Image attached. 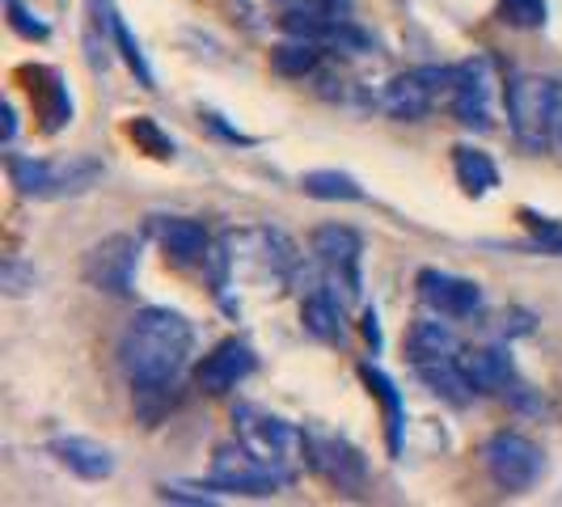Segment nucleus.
Segmentation results:
<instances>
[{"mask_svg":"<svg viewBox=\"0 0 562 507\" xmlns=\"http://www.w3.org/2000/svg\"><path fill=\"white\" fill-rule=\"evenodd\" d=\"M360 376H364L368 394L381 402V410H385V440H390V452H402V427H406V410H402V397H397V385L381 372V368L372 364H360Z\"/></svg>","mask_w":562,"mask_h":507,"instance_id":"nucleus-19","label":"nucleus"},{"mask_svg":"<svg viewBox=\"0 0 562 507\" xmlns=\"http://www.w3.org/2000/svg\"><path fill=\"white\" fill-rule=\"evenodd\" d=\"M457 360H461L465 381L474 385V394H499V390L512 385V360L495 347H474V351H465Z\"/></svg>","mask_w":562,"mask_h":507,"instance_id":"nucleus-17","label":"nucleus"},{"mask_svg":"<svg viewBox=\"0 0 562 507\" xmlns=\"http://www.w3.org/2000/svg\"><path fill=\"white\" fill-rule=\"evenodd\" d=\"M280 4H296V0H280Z\"/></svg>","mask_w":562,"mask_h":507,"instance_id":"nucleus-32","label":"nucleus"},{"mask_svg":"<svg viewBox=\"0 0 562 507\" xmlns=\"http://www.w3.org/2000/svg\"><path fill=\"white\" fill-rule=\"evenodd\" d=\"M301 322H305L310 335L338 338V301L330 292H313L310 301H305V309H301Z\"/></svg>","mask_w":562,"mask_h":507,"instance_id":"nucleus-23","label":"nucleus"},{"mask_svg":"<svg viewBox=\"0 0 562 507\" xmlns=\"http://www.w3.org/2000/svg\"><path fill=\"white\" fill-rule=\"evenodd\" d=\"M482 465H486L491 482H495L499 491H507V495L529 491V486L546 474L541 449H537L533 440L516 436V431H495V436L482 444Z\"/></svg>","mask_w":562,"mask_h":507,"instance_id":"nucleus-6","label":"nucleus"},{"mask_svg":"<svg viewBox=\"0 0 562 507\" xmlns=\"http://www.w3.org/2000/svg\"><path fill=\"white\" fill-rule=\"evenodd\" d=\"M0 275H4V292H9V296H22V292H30V288H34V271H26L18 258H9Z\"/></svg>","mask_w":562,"mask_h":507,"instance_id":"nucleus-28","label":"nucleus"},{"mask_svg":"<svg viewBox=\"0 0 562 507\" xmlns=\"http://www.w3.org/2000/svg\"><path fill=\"white\" fill-rule=\"evenodd\" d=\"M301 191L313 199H330V203H356V199H364V187L351 173H338V169L301 173Z\"/></svg>","mask_w":562,"mask_h":507,"instance_id":"nucleus-20","label":"nucleus"},{"mask_svg":"<svg viewBox=\"0 0 562 507\" xmlns=\"http://www.w3.org/2000/svg\"><path fill=\"white\" fill-rule=\"evenodd\" d=\"M153 233L161 241V250L178 262V267H195V262H207L212 258V237L199 221H187V216H157L153 221Z\"/></svg>","mask_w":562,"mask_h":507,"instance_id":"nucleus-14","label":"nucleus"},{"mask_svg":"<svg viewBox=\"0 0 562 507\" xmlns=\"http://www.w3.org/2000/svg\"><path fill=\"white\" fill-rule=\"evenodd\" d=\"M541 250L550 254H562V228L559 225H546V233H541V241H537Z\"/></svg>","mask_w":562,"mask_h":507,"instance_id":"nucleus-29","label":"nucleus"},{"mask_svg":"<svg viewBox=\"0 0 562 507\" xmlns=\"http://www.w3.org/2000/svg\"><path fill=\"white\" fill-rule=\"evenodd\" d=\"M364 338L372 342V347L381 342V330H376V313H364Z\"/></svg>","mask_w":562,"mask_h":507,"instance_id":"nucleus-30","label":"nucleus"},{"mask_svg":"<svg viewBox=\"0 0 562 507\" xmlns=\"http://www.w3.org/2000/svg\"><path fill=\"white\" fill-rule=\"evenodd\" d=\"M9 178L22 195L59 199L81 195L102 178V161L93 157H72V161H38V157H9Z\"/></svg>","mask_w":562,"mask_h":507,"instance_id":"nucleus-3","label":"nucleus"},{"mask_svg":"<svg viewBox=\"0 0 562 507\" xmlns=\"http://www.w3.org/2000/svg\"><path fill=\"white\" fill-rule=\"evenodd\" d=\"M317 59H322V47H317V38H288L280 43L276 52H271V68L280 72V77H305L317 68Z\"/></svg>","mask_w":562,"mask_h":507,"instance_id":"nucleus-22","label":"nucleus"},{"mask_svg":"<svg viewBox=\"0 0 562 507\" xmlns=\"http://www.w3.org/2000/svg\"><path fill=\"white\" fill-rule=\"evenodd\" d=\"M18 136V123H13V106H4V140Z\"/></svg>","mask_w":562,"mask_h":507,"instance_id":"nucleus-31","label":"nucleus"},{"mask_svg":"<svg viewBox=\"0 0 562 507\" xmlns=\"http://www.w3.org/2000/svg\"><path fill=\"white\" fill-rule=\"evenodd\" d=\"M254 347L246 338H225V342H216L195 368V381L203 394H228V390H237L246 376L254 372Z\"/></svg>","mask_w":562,"mask_h":507,"instance_id":"nucleus-10","label":"nucleus"},{"mask_svg":"<svg viewBox=\"0 0 562 507\" xmlns=\"http://www.w3.org/2000/svg\"><path fill=\"white\" fill-rule=\"evenodd\" d=\"M445 313H436V317H419L415 326H411V338H406V347H411V360L415 368L419 364H431V360H449L461 351V342H457V330H452L449 322H440Z\"/></svg>","mask_w":562,"mask_h":507,"instance_id":"nucleus-16","label":"nucleus"},{"mask_svg":"<svg viewBox=\"0 0 562 507\" xmlns=\"http://www.w3.org/2000/svg\"><path fill=\"white\" fill-rule=\"evenodd\" d=\"M52 457H56L64 470H72L85 482H102L114 474V457L111 449H102L98 440H85V436H64L52 440Z\"/></svg>","mask_w":562,"mask_h":507,"instance_id":"nucleus-15","label":"nucleus"},{"mask_svg":"<svg viewBox=\"0 0 562 507\" xmlns=\"http://www.w3.org/2000/svg\"><path fill=\"white\" fill-rule=\"evenodd\" d=\"M499 13L507 26L537 30L546 22V0H499Z\"/></svg>","mask_w":562,"mask_h":507,"instance_id":"nucleus-25","label":"nucleus"},{"mask_svg":"<svg viewBox=\"0 0 562 507\" xmlns=\"http://www.w3.org/2000/svg\"><path fill=\"white\" fill-rule=\"evenodd\" d=\"M491 59H465L452 68V81H449V98H452V114L461 127L470 132H486L495 123V111H491Z\"/></svg>","mask_w":562,"mask_h":507,"instance_id":"nucleus-8","label":"nucleus"},{"mask_svg":"<svg viewBox=\"0 0 562 507\" xmlns=\"http://www.w3.org/2000/svg\"><path fill=\"white\" fill-rule=\"evenodd\" d=\"M111 34H114V43H119V52H123V59H127V68H132L144 84H153V72H148V64H144L140 43L132 38V30H127V22H123L119 13H114V22H111Z\"/></svg>","mask_w":562,"mask_h":507,"instance_id":"nucleus-24","label":"nucleus"},{"mask_svg":"<svg viewBox=\"0 0 562 507\" xmlns=\"http://www.w3.org/2000/svg\"><path fill=\"white\" fill-rule=\"evenodd\" d=\"M419 296L431 313H445V317H474L482 309V288L474 280H461L449 271H436L427 267L419 271Z\"/></svg>","mask_w":562,"mask_h":507,"instance_id":"nucleus-12","label":"nucleus"},{"mask_svg":"<svg viewBox=\"0 0 562 507\" xmlns=\"http://www.w3.org/2000/svg\"><path fill=\"white\" fill-rule=\"evenodd\" d=\"M136 262H140V241L132 233H114V237H102L93 250L85 254L81 275L98 292L127 296L132 283H136Z\"/></svg>","mask_w":562,"mask_h":507,"instance_id":"nucleus-7","label":"nucleus"},{"mask_svg":"<svg viewBox=\"0 0 562 507\" xmlns=\"http://www.w3.org/2000/svg\"><path fill=\"white\" fill-rule=\"evenodd\" d=\"M191 342H195V330L182 313L140 309L119 338V364L140 394H153L178 381V372L191 356Z\"/></svg>","mask_w":562,"mask_h":507,"instance_id":"nucleus-1","label":"nucleus"},{"mask_svg":"<svg viewBox=\"0 0 562 507\" xmlns=\"http://www.w3.org/2000/svg\"><path fill=\"white\" fill-rule=\"evenodd\" d=\"M233 422H237V440L246 449H254L262 461L296 474V461L305 457V431H296L288 419L262 410V406H237Z\"/></svg>","mask_w":562,"mask_h":507,"instance_id":"nucleus-4","label":"nucleus"},{"mask_svg":"<svg viewBox=\"0 0 562 507\" xmlns=\"http://www.w3.org/2000/svg\"><path fill=\"white\" fill-rule=\"evenodd\" d=\"M419 376L436 390L440 397H449V402H470V394H474V385L465 381V372H461V360L457 356H449V360H431V364H419Z\"/></svg>","mask_w":562,"mask_h":507,"instance_id":"nucleus-21","label":"nucleus"},{"mask_svg":"<svg viewBox=\"0 0 562 507\" xmlns=\"http://www.w3.org/2000/svg\"><path fill=\"white\" fill-rule=\"evenodd\" d=\"M305 457H310V465L322 478L342 486V491H356L364 482V457L351 449L347 440H338V436L310 431L305 436Z\"/></svg>","mask_w":562,"mask_h":507,"instance_id":"nucleus-11","label":"nucleus"},{"mask_svg":"<svg viewBox=\"0 0 562 507\" xmlns=\"http://www.w3.org/2000/svg\"><path fill=\"white\" fill-rule=\"evenodd\" d=\"M9 22H13L18 34H26V38H47V22L30 18V9H22L18 0H9Z\"/></svg>","mask_w":562,"mask_h":507,"instance_id":"nucleus-27","label":"nucleus"},{"mask_svg":"<svg viewBox=\"0 0 562 507\" xmlns=\"http://www.w3.org/2000/svg\"><path fill=\"white\" fill-rule=\"evenodd\" d=\"M288 482H292V470L262 461L241 440L216 449V461H212V486L216 491H228V495H276Z\"/></svg>","mask_w":562,"mask_h":507,"instance_id":"nucleus-5","label":"nucleus"},{"mask_svg":"<svg viewBox=\"0 0 562 507\" xmlns=\"http://www.w3.org/2000/svg\"><path fill=\"white\" fill-rule=\"evenodd\" d=\"M127 132H132V140H140L153 157H173V140L157 132V123H153V119H132V127H127Z\"/></svg>","mask_w":562,"mask_h":507,"instance_id":"nucleus-26","label":"nucleus"},{"mask_svg":"<svg viewBox=\"0 0 562 507\" xmlns=\"http://www.w3.org/2000/svg\"><path fill=\"white\" fill-rule=\"evenodd\" d=\"M507 98V123H512V136L541 153L546 144L554 140L562 123V84L550 77H537V72H520L512 77L504 89Z\"/></svg>","mask_w":562,"mask_h":507,"instance_id":"nucleus-2","label":"nucleus"},{"mask_svg":"<svg viewBox=\"0 0 562 507\" xmlns=\"http://www.w3.org/2000/svg\"><path fill=\"white\" fill-rule=\"evenodd\" d=\"M452 169H457V182H461V191L465 195H491L495 187H499V169L495 161L482 153V148H470V144H457L452 148Z\"/></svg>","mask_w":562,"mask_h":507,"instance_id":"nucleus-18","label":"nucleus"},{"mask_svg":"<svg viewBox=\"0 0 562 507\" xmlns=\"http://www.w3.org/2000/svg\"><path fill=\"white\" fill-rule=\"evenodd\" d=\"M452 81V68H415V72H402L394 81L385 84V111L402 119V123H415L423 114L431 111V102H436V93L440 89H449Z\"/></svg>","mask_w":562,"mask_h":507,"instance_id":"nucleus-9","label":"nucleus"},{"mask_svg":"<svg viewBox=\"0 0 562 507\" xmlns=\"http://www.w3.org/2000/svg\"><path fill=\"white\" fill-rule=\"evenodd\" d=\"M313 254L322 258L330 283H347L351 296L360 292V237L342 225H326L313 233Z\"/></svg>","mask_w":562,"mask_h":507,"instance_id":"nucleus-13","label":"nucleus"}]
</instances>
